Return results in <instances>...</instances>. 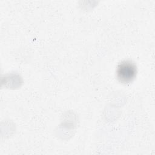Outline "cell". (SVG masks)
<instances>
[{
	"label": "cell",
	"instance_id": "1",
	"mask_svg": "<svg viewBox=\"0 0 155 155\" xmlns=\"http://www.w3.org/2000/svg\"><path fill=\"white\" fill-rule=\"evenodd\" d=\"M137 68L131 61L127 60L120 62L116 68V78L118 81L124 84L132 82L136 78Z\"/></svg>",
	"mask_w": 155,
	"mask_h": 155
}]
</instances>
